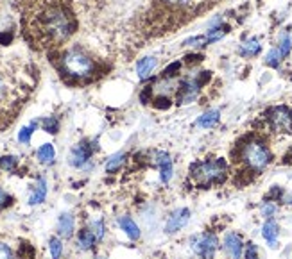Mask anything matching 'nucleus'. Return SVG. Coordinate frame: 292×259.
<instances>
[{"label": "nucleus", "mask_w": 292, "mask_h": 259, "mask_svg": "<svg viewBox=\"0 0 292 259\" xmlns=\"http://www.w3.org/2000/svg\"><path fill=\"white\" fill-rule=\"evenodd\" d=\"M119 225H120V229L129 236L131 240H138L140 238V229H138V225L133 222V218H129V216H120Z\"/></svg>", "instance_id": "obj_15"}, {"label": "nucleus", "mask_w": 292, "mask_h": 259, "mask_svg": "<svg viewBox=\"0 0 292 259\" xmlns=\"http://www.w3.org/2000/svg\"><path fill=\"white\" fill-rule=\"evenodd\" d=\"M179 68H181V63H179V61H176V63L169 64V67L163 70V75H165V77H172V75H176V72H178Z\"/></svg>", "instance_id": "obj_34"}, {"label": "nucleus", "mask_w": 292, "mask_h": 259, "mask_svg": "<svg viewBox=\"0 0 292 259\" xmlns=\"http://www.w3.org/2000/svg\"><path fill=\"white\" fill-rule=\"evenodd\" d=\"M183 45L185 47H205V45H208V38L206 36H196V38H188Z\"/></svg>", "instance_id": "obj_28"}, {"label": "nucleus", "mask_w": 292, "mask_h": 259, "mask_svg": "<svg viewBox=\"0 0 292 259\" xmlns=\"http://www.w3.org/2000/svg\"><path fill=\"white\" fill-rule=\"evenodd\" d=\"M124 159H126V156H124V154H115V156H111L110 161L106 163V172L108 173L117 172V170H119L120 166L124 165Z\"/></svg>", "instance_id": "obj_23"}, {"label": "nucleus", "mask_w": 292, "mask_h": 259, "mask_svg": "<svg viewBox=\"0 0 292 259\" xmlns=\"http://www.w3.org/2000/svg\"><path fill=\"white\" fill-rule=\"evenodd\" d=\"M60 63H61V74L74 79H86L97 70V64L91 59V55L81 45L68 47L61 54Z\"/></svg>", "instance_id": "obj_3"}, {"label": "nucleus", "mask_w": 292, "mask_h": 259, "mask_svg": "<svg viewBox=\"0 0 292 259\" xmlns=\"http://www.w3.org/2000/svg\"><path fill=\"white\" fill-rule=\"evenodd\" d=\"M278 50H280L281 57H287L292 50V39H290V34L288 32H281L280 34V39H278Z\"/></svg>", "instance_id": "obj_21"}, {"label": "nucleus", "mask_w": 292, "mask_h": 259, "mask_svg": "<svg viewBox=\"0 0 292 259\" xmlns=\"http://www.w3.org/2000/svg\"><path fill=\"white\" fill-rule=\"evenodd\" d=\"M260 213H262V216H265V218H272V215L276 213V204L272 201H265L264 204L260 206Z\"/></svg>", "instance_id": "obj_26"}, {"label": "nucleus", "mask_w": 292, "mask_h": 259, "mask_svg": "<svg viewBox=\"0 0 292 259\" xmlns=\"http://www.w3.org/2000/svg\"><path fill=\"white\" fill-rule=\"evenodd\" d=\"M22 27L38 50L65 45L79 27L72 0H22Z\"/></svg>", "instance_id": "obj_1"}, {"label": "nucleus", "mask_w": 292, "mask_h": 259, "mask_svg": "<svg viewBox=\"0 0 292 259\" xmlns=\"http://www.w3.org/2000/svg\"><path fill=\"white\" fill-rule=\"evenodd\" d=\"M16 163H18V159H16V157H13V156H6V157H2V159H0V166H2L4 170H8V172L15 170Z\"/></svg>", "instance_id": "obj_31"}, {"label": "nucleus", "mask_w": 292, "mask_h": 259, "mask_svg": "<svg viewBox=\"0 0 292 259\" xmlns=\"http://www.w3.org/2000/svg\"><path fill=\"white\" fill-rule=\"evenodd\" d=\"M8 201H9L8 193H6L4 189H0V208H2V206H6V204H8Z\"/></svg>", "instance_id": "obj_36"}, {"label": "nucleus", "mask_w": 292, "mask_h": 259, "mask_svg": "<svg viewBox=\"0 0 292 259\" xmlns=\"http://www.w3.org/2000/svg\"><path fill=\"white\" fill-rule=\"evenodd\" d=\"M244 257L246 259H258V247L253 241L244 245Z\"/></svg>", "instance_id": "obj_30"}, {"label": "nucleus", "mask_w": 292, "mask_h": 259, "mask_svg": "<svg viewBox=\"0 0 292 259\" xmlns=\"http://www.w3.org/2000/svg\"><path fill=\"white\" fill-rule=\"evenodd\" d=\"M156 163H158L160 166V179H162V182H169L170 179H172V172H174L170 156L165 152H158L156 154Z\"/></svg>", "instance_id": "obj_11"}, {"label": "nucleus", "mask_w": 292, "mask_h": 259, "mask_svg": "<svg viewBox=\"0 0 292 259\" xmlns=\"http://www.w3.org/2000/svg\"><path fill=\"white\" fill-rule=\"evenodd\" d=\"M38 83V68L20 55H0V131L15 122Z\"/></svg>", "instance_id": "obj_2"}, {"label": "nucleus", "mask_w": 292, "mask_h": 259, "mask_svg": "<svg viewBox=\"0 0 292 259\" xmlns=\"http://www.w3.org/2000/svg\"><path fill=\"white\" fill-rule=\"evenodd\" d=\"M281 54H280V50H278V48H271V50H269V54L265 55V64H267V67H272V68H276L278 64L281 63Z\"/></svg>", "instance_id": "obj_24"}, {"label": "nucleus", "mask_w": 292, "mask_h": 259, "mask_svg": "<svg viewBox=\"0 0 292 259\" xmlns=\"http://www.w3.org/2000/svg\"><path fill=\"white\" fill-rule=\"evenodd\" d=\"M190 220V211L186 208L183 209H178V211H174L172 215L169 216V220H167V225H165V231L167 232H178L181 227H185Z\"/></svg>", "instance_id": "obj_10"}, {"label": "nucleus", "mask_w": 292, "mask_h": 259, "mask_svg": "<svg viewBox=\"0 0 292 259\" xmlns=\"http://www.w3.org/2000/svg\"><path fill=\"white\" fill-rule=\"evenodd\" d=\"M267 122L274 133H292V109L287 106H276L267 111Z\"/></svg>", "instance_id": "obj_6"}, {"label": "nucleus", "mask_w": 292, "mask_h": 259, "mask_svg": "<svg viewBox=\"0 0 292 259\" xmlns=\"http://www.w3.org/2000/svg\"><path fill=\"white\" fill-rule=\"evenodd\" d=\"M58 231L63 238H70L72 232H74V216L65 213L60 216V222H58Z\"/></svg>", "instance_id": "obj_18"}, {"label": "nucleus", "mask_w": 292, "mask_h": 259, "mask_svg": "<svg viewBox=\"0 0 292 259\" xmlns=\"http://www.w3.org/2000/svg\"><path fill=\"white\" fill-rule=\"evenodd\" d=\"M224 250L229 259H240L244 252V241L237 232H228L224 236Z\"/></svg>", "instance_id": "obj_9"}, {"label": "nucleus", "mask_w": 292, "mask_h": 259, "mask_svg": "<svg viewBox=\"0 0 292 259\" xmlns=\"http://www.w3.org/2000/svg\"><path fill=\"white\" fill-rule=\"evenodd\" d=\"M262 236L264 240L269 243V247H278V236H280V227H278L276 220L272 218H267L262 227Z\"/></svg>", "instance_id": "obj_12"}, {"label": "nucleus", "mask_w": 292, "mask_h": 259, "mask_svg": "<svg viewBox=\"0 0 292 259\" xmlns=\"http://www.w3.org/2000/svg\"><path fill=\"white\" fill-rule=\"evenodd\" d=\"M154 106L160 107V109H163V107H169V106H170V100H169L167 97H160V98H156Z\"/></svg>", "instance_id": "obj_35"}, {"label": "nucleus", "mask_w": 292, "mask_h": 259, "mask_svg": "<svg viewBox=\"0 0 292 259\" xmlns=\"http://www.w3.org/2000/svg\"><path fill=\"white\" fill-rule=\"evenodd\" d=\"M217 247H219V240L213 232H205V234L198 236L192 245L193 252L201 259H213V255L217 252Z\"/></svg>", "instance_id": "obj_8"}, {"label": "nucleus", "mask_w": 292, "mask_h": 259, "mask_svg": "<svg viewBox=\"0 0 292 259\" xmlns=\"http://www.w3.org/2000/svg\"><path fill=\"white\" fill-rule=\"evenodd\" d=\"M45 197H47V181L45 179H38V182H36L34 189L31 193V199H29V204L32 206L41 204L45 201Z\"/></svg>", "instance_id": "obj_16"}, {"label": "nucleus", "mask_w": 292, "mask_h": 259, "mask_svg": "<svg viewBox=\"0 0 292 259\" xmlns=\"http://www.w3.org/2000/svg\"><path fill=\"white\" fill-rule=\"evenodd\" d=\"M43 127H45V131H47V133H58V120H56V118H47V120H45L43 122Z\"/></svg>", "instance_id": "obj_32"}, {"label": "nucleus", "mask_w": 292, "mask_h": 259, "mask_svg": "<svg viewBox=\"0 0 292 259\" xmlns=\"http://www.w3.org/2000/svg\"><path fill=\"white\" fill-rule=\"evenodd\" d=\"M36 156H38L40 163H43V165H51L56 157V150L51 143H45V145H41L40 149H38V154H36Z\"/></svg>", "instance_id": "obj_20"}, {"label": "nucleus", "mask_w": 292, "mask_h": 259, "mask_svg": "<svg viewBox=\"0 0 292 259\" xmlns=\"http://www.w3.org/2000/svg\"><path fill=\"white\" fill-rule=\"evenodd\" d=\"M158 67V59L156 57H143L140 59L138 63H136V74H138V79L140 81H145L153 75L154 68Z\"/></svg>", "instance_id": "obj_14"}, {"label": "nucleus", "mask_w": 292, "mask_h": 259, "mask_svg": "<svg viewBox=\"0 0 292 259\" xmlns=\"http://www.w3.org/2000/svg\"><path fill=\"white\" fill-rule=\"evenodd\" d=\"M228 163L224 159H212V161L196 163L190 168V177L199 188H210L213 184H221L226 179Z\"/></svg>", "instance_id": "obj_4"}, {"label": "nucleus", "mask_w": 292, "mask_h": 259, "mask_svg": "<svg viewBox=\"0 0 292 259\" xmlns=\"http://www.w3.org/2000/svg\"><path fill=\"white\" fill-rule=\"evenodd\" d=\"M242 161L253 172H262L272 161V154L262 140H249L246 145H242Z\"/></svg>", "instance_id": "obj_5"}, {"label": "nucleus", "mask_w": 292, "mask_h": 259, "mask_svg": "<svg viewBox=\"0 0 292 259\" xmlns=\"http://www.w3.org/2000/svg\"><path fill=\"white\" fill-rule=\"evenodd\" d=\"M0 259H22V257H20V252H18V257H16L11 245H8L6 241L0 240Z\"/></svg>", "instance_id": "obj_25"}, {"label": "nucleus", "mask_w": 292, "mask_h": 259, "mask_svg": "<svg viewBox=\"0 0 292 259\" xmlns=\"http://www.w3.org/2000/svg\"><path fill=\"white\" fill-rule=\"evenodd\" d=\"M262 50V45L258 41V38H249L248 41L240 45V54L246 55V57H253V55H257L258 52Z\"/></svg>", "instance_id": "obj_19"}, {"label": "nucleus", "mask_w": 292, "mask_h": 259, "mask_svg": "<svg viewBox=\"0 0 292 259\" xmlns=\"http://www.w3.org/2000/svg\"><path fill=\"white\" fill-rule=\"evenodd\" d=\"M95 234L90 231V229H83V231L79 232V247L83 248V250H88V248L93 247L95 243Z\"/></svg>", "instance_id": "obj_22"}, {"label": "nucleus", "mask_w": 292, "mask_h": 259, "mask_svg": "<svg viewBox=\"0 0 292 259\" xmlns=\"http://www.w3.org/2000/svg\"><path fill=\"white\" fill-rule=\"evenodd\" d=\"M36 129V122H32L31 125L24 127V129L20 131V134H18V140H20V143H29V140H31V134L32 131Z\"/></svg>", "instance_id": "obj_29"}, {"label": "nucleus", "mask_w": 292, "mask_h": 259, "mask_svg": "<svg viewBox=\"0 0 292 259\" xmlns=\"http://www.w3.org/2000/svg\"><path fill=\"white\" fill-rule=\"evenodd\" d=\"M61 252H63V245L58 238H51V255L52 259H60Z\"/></svg>", "instance_id": "obj_27"}, {"label": "nucleus", "mask_w": 292, "mask_h": 259, "mask_svg": "<svg viewBox=\"0 0 292 259\" xmlns=\"http://www.w3.org/2000/svg\"><path fill=\"white\" fill-rule=\"evenodd\" d=\"M219 118H221V113L217 109H210L206 111L205 114L198 118V125L205 127V129H210V127H215L219 123Z\"/></svg>", "instance_id": "obj_17"}, {"label": "nucleus", "mask_w": 292, "mask_h": 259, "mask_svg": "<svg viewBox=\"0 0 292 259\" xmlns=\"http://www.w3.org/2000/svg\"><path fill=\"white\" fill-rule=\"evenodd\" d=\"M91 232H93L95 234V238H97V240H101V238H103L104 236V225H103V222H93V225H91Z\"/></svg>", "instance_id": "obj_33"}, {"label": "nucleus", "mask_w": 292, "mask_h": 259, "mask_svg": "<svg viewBox=\"0 0 292 259\" xmlns=\"http://www.w3.org/2000/svg\"><path fill=\"white\" fill-rule=\"evenodd\" d=\"M210 79V72H203L201 77H192V79H185L181 83V90H179V104H190L193 98L198 97L201 86Z\"/></svg>", "instance_id": "obj_7"}, {"label": "nucleus", "mask_w": 292, "mask_h": 259, "mask_svg": "<svg viewBox=\"0 0 292 259\" xmlns=\"http://www.w3.org/2000/svg\"><path fill=\"white\" fill-rule=\"evenodd\" d=\"M91 156V147L86 145V143H79V145L75 147L70 154V163L74 166H83L84 163L90 159Z\"/></svg>", "instance_id": "obj_13"}]
</instances>
